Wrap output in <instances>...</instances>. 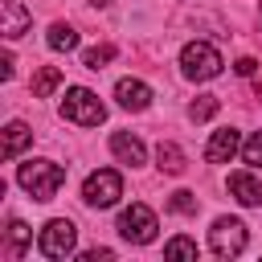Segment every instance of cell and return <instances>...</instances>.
Segmentation results:
<instances>
[{
	"mask_svg": "<svg viewBox=\"0 0 262 262\" xmlns=\"http://www.w3.org/2000/svg\"><path fill=\"white\" fill-rule=\"evenodd\" d=\"M16 180L33 201H53L61 192V184H66V168L53 164V160H29V164H20Z\"/></svg>",
	"mask_w": 262,
	"mask_h": 262,
	"instance_id": "cell-1",
	"label": "cell"
},
{
	"mask_svg": "<svg viewBox=\"0 0 262 262\" xmlns=\"http://www.w3.org/2000/svg\"><path fill=\"white\" fill-rule=\"evenodd\" d=\"M221 70H225V61H221V53L209 41H188L180 49V74L188 82H213Z\"/></svg>",
	"mask_w": 262,
	"mask_h": 262,
	"instance_id": "cell-2",
	"label": "cell"
},
{
	"mask_svg": "<svg viewBox=\"0 0 262 262\" xmlns=\"http://www.w3.org/2000/svg\"><path fill=\"white\" fill-rule=\"evenodd\" d=\"M61 119H70L78 127H98L106 119V102L94 90H86V86H70L61 94Z\"/></svg>",
	"mask_w": 262,
	"mask_h": 262,
	"instance_id": "cell-3",
	"label": "cell"
},
{
	"mask_svg": "<svg viewBox=\"0 0 262 262\" xmlns=\"http://www.w3.org/2000/svg\"><path fill=\"white\" fill-rule=\"evenodd\" d=\"M246 246H250V229L242 217H217L209 225V250L217 258H237Z\"/></svg>",
	"mask_w": 262,
	"mask_h": 262,
	"instance_id": "cell-4",
	"label": "cell"
},
{
	"mask_svg": "<svg viewBox=\"0 0 262 262\" xmlns=\"http://www.w3.org/2000/svg\"><path fill=\"white\" fill-rule=\"evenodd\" d=\"M37 250H41L45 258H53V262L70 258V254L78 250V225H74V221H66V217L45 221V225H41V233H37Z\"/></svg>",
	"mask_w": 262,
	"mask_h": 262,
	"instance_id": "cell-5",
	"label": "cell"
},
{
	"mask_svg": "<svg viewBox=\"0 0 262 262\" xmlns=\"http://www.w3.org/2000/svg\"><path fill=\"white\" fill-rule=\"evenodd\" d=\"M119 237L123 242H131V246H147V242H156V229H160V221H156V213L147 209V205H131V209H123L119 213Z\"/></svg>",
	"mask_w": 262,
	"mask_h": 262,
	"instance_id": "cell-6",
	"label": "cell"
},
{
	"mask_svg": "<svg viewBox=\"0 0 262 262\" xmlns=\"http://www.w3.org/2000/svg\"><path fill=\"white\" fill-rule=\"evenodd\" d=\"M119 196H123V176H119L115 168H98V172H90L86 184H82V201H86L90 209H111Z\"/></svg>",
	"mask_w": 262,
	"mask_h": 262,
	"instance_id": "cell-7",
	"label": "cell"
},
{
	"mask_svg": "<svg viewBox=\"0 0 262 262\" xmlns=\"http://www.w3.org/2000/svg\"><path fill=\"white\" fill-rule=\"evenodd\" d=\"M237 151H242V135H237V127H221V131H213L209 143H205V160H209V164H229Z\"/></svg>",
	"mask_w": 262,
	"mask_h": 262,
	"instance_id": "cell-8",
	"label": "cell"
},
{
	"mask_svg": "<svg viewBox=\"0 0 262 262\" xmlns=\"http://www.w3.org/2000/svg\"><path fill=\"white\" fill-rule=\"evenodd\" d=\"M115 98H119V106H123V111H147L156 94H151V86H147V82H139V78H119Z\"/></svg>",
	"mask_w": 262,
	"mask_h": 262,
	"instance_id": "cell-9",
	"label": "cell"
},
{
	"mask_svg": "<svg viewBox=\"0 0 262 262\" xmlns=\"http://www.w3.org/2000/svg\"><path fill=\"white\" fill-rule=\"evenodd\" d=\"M29 25H33V16H29V8H25L20 0H0V33H4L8 41L25 37Z\"/></svg>",
	"mask_w": 262,
	"mask_h": 262,
	"instance_id": "cell-10",
	"label": "cell"
},
{
	"mask_svg": "<svg viewBox=\"0 0 262 262\" xmlns=\"http://www.w3.org/2000/svg\"><path fill=\"white\" fill-rule=\"evenodd\" d=\"M111 151H115L119 164H131V168L147 164V147H143V139L131 135V131H115V135H111Z\"/></svg>",
	"mask_w": 262,
	"mask_h": 262,
	"instance_id": "cell-11",
	"label": "cell"
},
{
	"mask_svg": "<svg viewBox=\"0 0 262 262\" xmlns=\"http://www.w3.org/2000/svg\"><path fill=\"white\" fill-rule=\"evenodd\" d=\"M229 192H233V201L246 205V209L262 205V180H258L254 172H233V176H229Z\"/></svg>",
	"mask_w": 262,
	"mask_h": 262,
	"instance_id": "cell-12",
	"label": "cell"
},
{
	"mask_svg": "<svg viewBox=\"0 0 262 262\" xmlns=\"http://www.w3.org/2000/svg\"><path fill=\"white\" fill-rule=\"evenodd\" d=\"M29 143H33V131H29L20 119H12V123L4 127V147H0V156H4V160H16Z\"/></svg>",
	"mask_w": 262,
	"mask_h": 262,
	"instance_id": "cell-13",
	"label": "cell"
},
{
	"mask_svg": "<svg viewBox=\"0 0 262 262\" xmlns=\"http://www.w3.org/2000/svg\"><path fill=\"white\" fill-rule=\"evenodd\" d=\"M49 49L53 53H70V49H78V33H74V25H66V20H57V25H49Z\"/></svg>",
	"mask_w": 262,
	"mask_h": 262,
	"instance_id": "cell-14",
	"label": "cell"
},
{
	"mask_svg": "<svg viewBox=\"0 0 262 262\" xmlns=\"http://www.w3.org/2000/svg\"><path fill=\"white\" fill-rule=\"evenodd\" d=\"M164 258L168 262H196V242L184 237V233H176L172 242H164Z\"/></svg>",
	"mask_w": 262,
	"mask_h": 262,
	"instance_id": "cell-15",
	"label": "cell"
},
{
	"mask_svg": "<svg viewBox=\"0 0 262 262\" xmlns=\"http://www.w3.org/2000/svg\"><path fill=\"white\" fill-rule=\"evenodd\" d=\"M156 160H160V172H172V176L184 172V151H180L172 139H164V143L156 147Z\"/></svg>",
	"mask_w": 262,
	"mask_h": 262,
	"instance_id": "cell-16",
	"label": "cell"
},
{
	"mask_svg": "<svg viewBox=\"0 0 262 262\" xmlns=\"http://www.w3.org/2000/svg\"><path fill=\"white\" fill-rule=\"evenodd\" d=\"M29 242H33V229H29L20 217H12V221H8V254L20 258V254L29 250Z\"/></svg>",
	"mask_w": 262,
	"mask_h": 262,
	"instance_id": "cell-17",
	"label": "cell"
},
{
	"mask_svg": "<svg viewBox=\"0 0 262 262\" xmlns=\"http://www.w3.org/2000/svg\"><path fill=\"white\" fill-rule=\"evenodd\" d=\"M57 86H61V70H57V66H45V70H37V78H33V98H49Z\"/></svg>",
	"mask_w": 262,
	"mask_h": 262,
	"instance_id": "cell-18",
	"label": "cell"
},
{
	"mask_svg": "<svg viewBox=\"0 0 262 262\" xmlns=\"http://www.w3.org/2000/svg\"><path fill=\"white\" fill-rule=\"evenodd\" d=\"M217 106H221V102H217V94H201V98L188 106V119H192V123H209V119L217 115Z\"/></svg>",
	"mask_w": 262,
	"mask_h": 262,
	"instance_id": "cell-19",
	"label": "cell"
},
{
	"mask_svg": "<svg viewBox=\"0 0 262 262\" xmlns=\"http://www.w3.org/2000/svg\"><path fill=\"white\" fill-rule=\"evenodd\" d=\"M106 61H115V45H90V49L82 53V66H86V70H102Z\"/></svg>",
	"mask_w": 262,
	"mask_h": 262,
	"instance_id": "cell-20",
	"label": "cell"
},
{
	"mask_svg": "<svg viewBox=\"0 0 262 262\" xmlns=\"http://www.w3.org/2000/svg\"><path fill=\"white\" fill-rule=\"evenodd\" d=\"M168 209H172V213H180V217H192V213H196V196H192L188 188H176V192H172V201H168Z\"/></svg>",
	"mask_w": 262,
	"mask_h": 262,
	"instance_id": "cell-21",
	"label": "cell"
},
{
	"mask_svg": "<svg viewBox=\"0 0 262 262\" xmlns=\"http://www.w3.org/2000/svg\"><path fill=\"white\" fill-rule=\"evenodd\" d=\"M242 160H246L250 168H262V131H254V135L242 143Z\"/></svg>",
	"mask_w": 262,
	"mask_h": 262,
	"instance_id": "cell-22",
	"label": "cell"
},
{
	"mask_svg": "<svg viewBox=\"0 0 262 262\" xmlns=\"http://www.w3.org/2000/svg\"><path fill=\"white\" fill-rule=\"evenodd\" d=\"M233 70H237L242 78H250V74L258 70V61H254V57H237V66H233Z\"/></svg>",
	"mask_w": 262,
	"mask_h": 262,
	"instance_id": "cell-23",
	"label": "cell"
},
{
	"mask_svg": "<svg viewBox=\"0 0 262 262\" xmlns=\"http://www.w3.org/2000/svg\"><path fill=\"white\" fill-rule=\"evenodd\" d=\"M111 258H115L111 250H86L82 254V262H111Z\"/></svg>",
	"mask_w": 262,
	"mask_h": 262,
	"instance_id": "cell-24",
	"label": "cell"
},
{
	"mask_svg": "<svg viewBox=\"0 0 262 262\" xmlns=\"http://www.w3.org/2000/svg\"><path fill=\"white\" fill-rule=\"evenodd\" d=\"M0 78H4V82L12 78V53H4V57H0Z\"/></svg>",
	"mask_w": 262,
	"mask_h": 262,
	"instance_id": "cell-25",
	"label": "cell"
},
{
	"mask_svg": "<svg viewBox=\"0 0 262 262\" xmlns=\"http://www.w3.org/2000/svg\"><path fill=\"white\" fill-rule=\"evenodd\" d=\"M90 4H94V8H106V4H111V0H90Z\"/></svg>",
	"mask_w": 262,
	"mask_h": 262,
	"instance_id": "cell-26",
	"label": "cell"
}]
</instances>
